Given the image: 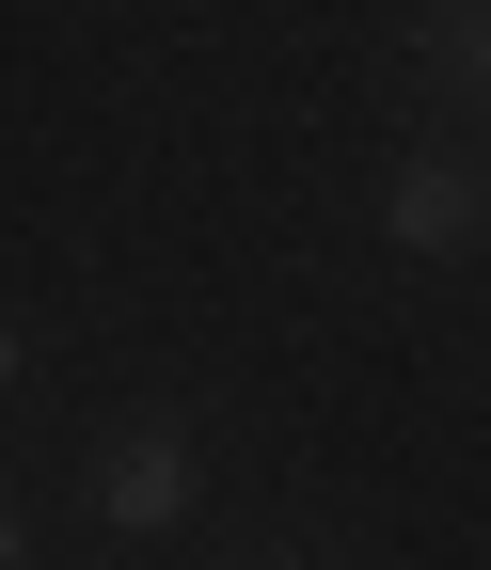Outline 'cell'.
I'll use <instances>...</instances> for the list:
<instances>
[{"mask_svg": "<svg viewBox=\"0 0 491 570\" xmlns=\"http://www.w3.org/2000/svg\"><path fill=\"white\" fill-rule=\"evenodd\" d=\"M96 508H111L127 539H159V523L190 508V444H159V428H144V444H111V475H96Z\"/></svg>", "mask_w": 491, "mask_h": 570, "instance_id": "cell-1", "label": "cell"}, {"mask_svg": "<svg viewBox=\"0 0 491 570\" xmlns=\"http://www.w3.org/2000/svg\"><path fill=\"white\" fill-rule=\"evenodd\" d=\"M396 238H412V254H460V238H475V175H460V159H412V175H396Z\"/></svg>", "mask_w": 491, "mask_h": 570, "instance_id": "cell-2", "label": "cell"}]
</instances>
